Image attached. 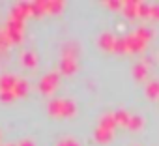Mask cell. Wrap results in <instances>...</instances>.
<instances>
[{"mask_svg": "<svg viewBox=\"0 0 159 146\" xmlns=\"http://www.w3.org/2000/svg\"><path fill=\"white\" fill-rule=\"evenodd\" d=\"M153 38V30L146 25L131 30L129 34L125 36H118V43H116V52H124V54H137V52H142L150 39Z\"/></svg>", "mask_w": 159, "mask_h": 146, "instance_id": "cell-1", "label": "cell"}, {"mask_svg": "<svg viewBox=\"0 0 159 146\" xmlns=\"http://www.w3.org/2000/svg\"><path fill=\"white\" fill-rule=\"evenodd\" d=\"M116 127H118V122H116V118H114V112L103 114L101 120H99V124H98V127H96V133H94L96 140H98V142H109V140L114 137Z\"/></svg>", "mask_w": 159, "mask_h": 146, "instance_id": "cell-2", "label": "cell"}, {"mask_svg": "<svg viewBox=\"0 0 159 146\" xmlns=\"http://www.w3.org/2000/svg\"><path fill=\"white\" fill-rule=\"evenodd\" d=\"M122 13L135 21V19H144L146 15V2H139V0H127L124 2V8H122Z\"/></svg>", "mask_w": 159, "mask_h": 146, "instance_id": "cell-3", "label": "cell"}, {"mask_svg": "<svg viewBox=\"0 0 159 146\" xmlns=\"http://www.w3.org/2000/svg\"><path fill=\"white\" fill-rule=\"evenodd\" d=\"M75 111V103L69 99H54L51 103V112L56 116H73Z\"/></svg>", "mask_w": 159, "mask_h": 146, "instance_id": "cell-4", "label": "cell"}, {"mask_svg": "<svg viewBox=\"0 0 159 146\" xmlns=\"http://www.w3.org/2000/svg\"><path fill=\"white\" fill-rule=\"evenodd\" d=\"M116 43H118V36L112 34V32H103L98 39V45L103 49V51H112L116 52Z\"/></svg>", "mask_w": 159, "mask_h": 146, "instance_id": "cell-5", "label": "cell"}, {"mask_svg": "<svg viewBox=\"0 0 159 146\" xmlns=\"http://www.w3.org/2000/svg\"><path fill=\"white\" fill-rule=\"evenodd\" d=\"M148 75H150V64H148V60H140V62H137L133 66V77L137 81H146Z\"/></svg>", "mask_w": 159, "mask_h": 146, "instance_id": "cell-6", "label": "cell"}, {"mask_svg": "<svg viewBox=\"0 0 159 146\" xmlns=\"http://www.w3.org/2000/svg\"><path fill=\"white\" fill-rule=\"evenodd\" d=\"M56 84H58V73H49V75H45L43 81L39 83V88H41V92L51 94L56 88Z\"/></svg>", "mask_w": 159, "mask_h": 146, "instance_id": "cell-7", "label": "cell"}, {"mask_svg": "<svg viewBox=\"0 0 159 146\" xmlns=\"http://www.w3.org/2000/svg\"><path fill=\"white\" fill-rule=\"evenodd\" d=\"M60 69L66 75H71V73L77 71V58H71V56H62V62H60Z\"/></svg>", "mask_w": 159, "mask_h": 146, "instance_id": "cell-8", "label": "cell"}, {"mask_svg": "<svg viewBox=\"0 0 159 146\" xmlns=\"http://www.w3.org/2000/svg\"><path fill=\"white\" fill-rule=\"evenodd\" d=\"M146 98L148 99H157L159 98V81L157 79H152L146 83Z\"/></svg>", "mask_w": 159, "mask_h": 146, "instance_id": "cell-9", "label": "cell"}, {"mask_svg": "<svg viewBox=\"0 0 159 146\" xmlns=\"http://www.w3.org/2000/svg\"><path fill=\"white\" fill-rule=\"evenodd\" d=\"M144 127V118L140 114H131V120L127 124V129L129 131H140Z\"/></svg>", "mask_w": 159, "mask_h": 146, "instance_id": "cell-10", "label": "cell"}, {"mask_svg": "<svg viewBox=\"0 0 159 146\" xmlns=\"http://www.w3.org/2000/svg\"><path fill=\"white\" fill-rule=\"evenodd\" d=\"M114 118H116L118 125L127 127V124H129V120H131V114H129L125 109H118V111H114Z\"/></svg>", "mask_w": 159, "mask_h": 146, "instance_id": "cell-11", "label": "cell"}, {"mask_svg": "<svg viewBox=\"0 0 159 146\" xmlns=\"http://www.w3.org/2000/svg\"><path fill=\"white\" fill-rule=\"evenodd\" d=\"M144 19L159 21V4H146V15Z\"/></svg>", "mask_w": 159, "mask_h": 146, "instance_id": "cell-12", "label": "cell"}, {"mask_svg": "<svg viewBox=\"0 0 159 146\" xmlns=\"http://www.w3.org/2000/svg\"><path fill=\"white\" fill-rule=\"evenodd\" d=\"M26 90H28V84L23 83V81H17V84H15V88H13V94L23 96V94H26Z\"/></svg>", "mask_w": 159, "mask_h": 146, "instance_id": "cell-13", "label": "cell"}, {"mask_svg": "<svg viewBox=\"0 0 159 146\" xmlns=\"http://www.w3.org/2000/svg\"><path fill=\"white\" fill-rule=\"evenodd\" d=\"M105 6H107V8H111V10L122 11V8H124V2H120V0H107V2H105Z\"/></svg>", "mask_w": 159, "mask_h": 146, "instance_id": "cell-14", "label": "cell"}, {"mask_svg": "<svg viewBox=\"0 0 159 146\" xmlns=\"http://www.w3.org/2000/svg\"><path fill=\"white\" fill-rule=\"evenodd\" d=\"M23 62H25L26 66H34V64H36V56H34V52H25V54H23Z\"/></svg>", "mask_w": 159, "mask_h": 146, "instance_id": "cell-15", "label": "cell"}, {"mask_svg": "<svg viewBox=\"0 0 159 146\" xmlns=\"http://www.w3.org/2000/svg\"><path fill=\"white\" fill-rule=\"evenodd\" d=\"M58 146H81L77 140H73V139H64L62 142H58Z\"/></svg>", "mask_w": 159, "mask_h": 146, "instance_id": "cell-16", "label": "cell"}, {"mask_svg": "<svg viewBox=\"0 0 159 146\" xmlns=\"http://www.w3.org/2000/svg\"><path fill=\"white\" fill-rule=\"evenodd\" d=\"M21 146H34V144H32V142H28V140H26V142H23V144H21Z\"/></svg>", "mask_w": 159, "mask_h": 146, "instance_id": "cell-17", "label": "cell"}]
</instances>
